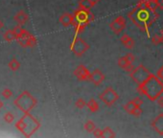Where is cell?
<instances>
[{
    "instance_id": "obj_1",
    "label": "cell",
    "mask_w": 163,
    "mask_h": 138,
    "mask_svg": "<svg viewBox=\"0 0 163 138\" xmlns=\"http://www.w3.org/2000/svg\"><path fill=\"white\" fill-rule=\"evenodd\" d=\"M128 18L139 30L147 33L148 37L151 38L149 29L158 19L159 14L156 13V11H152L148 8L140 9L135 7L128 13Z\"/></svg>"
},
{
    "instance_id": "obj_2",
    "label": "cell",
    "mask_w": 163,
    "mask_h": 138,
    "mask_svg": "<svg viewBox=\"0 0 163 138\" xmlns=\"http://www.w3.org/2000/svg\"><path fill=\"white\" fill-rule=\"evenodd\" d=\"M136 91L150 101H156V99L163 93V82L158 79L157 76L151 73L142 84L137 85Z\"/></svg>"
},
{
    "instance_id": "obj_3",
    "label": "cell",
    "mask_w": 163,
    "mask_h": 138,
    "mask_svg": "<svg viewBox=\"0 0 163 138\" xmlns=\"http://www.w3.org/2000/svg\"><path fill=\"white\" fill-rule=\"evenodd\" d=\"M16 127L25 136L29 137L38 130L40 124L30 113H25V115L16 124Z\"/></svg>"
},
{
    "instance_id": "obj_4",
    "label": "cell",
    "mask_w": 163,
    "mask_h": 138,
    "mask_svg": "<svg viewBox=\"0 0 163 138\" xmlns=\"http://www.w3.org/2000/svg\"><path fill=\"white\" fill-rule=\"evenodd\" d=\"M20 110H22L24 113H29L30 110H32L37 105V100L27 91H24L21 93L13 102Z\"/></svg>"
},
{
    "instance_id": "obj_5",
    "label": "cell",
    "mask_w": 163,
    "mask_h": 138,
    "mask_svg": "<svg viewBox=\"0 0 163 138\" xmlns=\"http://www.w3.org/2000/svg\"><path fill=\"white\" fill-rule=\"evenodd\" d=\"M90 48V46L88 43H86L83 38H81L79 36L74 37L71 44H70V50L74 53L77 57H82L86 51H88Z\"/></svg>"
},
{
    "instance_id": "obj_6",
    "label": "cell",
    "mask_w": 163,
    "mask_h": 138,
    "mask_svg": "<svg viewBox=\"0 0 163 138\" xmlns=\"http://www.w3.org/2000/svg\"><path fill=\"white\" fill-rule=\"evenodd\" d=\"M74 18H75V22L80 23L83 25L87 26L89 23L94 21V14L91 13L90 10H84L82 8H79L74 12Z\"/></svg>"
},
{
    "instance_id": "obj_7",
    "label": "cell",
    "mask_w": 163,
    "mask_h": 138,
    "mask_svg": "<svg viewBox=\"0 0 163 138\" xmlns=\"http://www.w3.org/2000/svg\"><path fill=\"white\" fill-rule=\"evenodd\" d=\"M99 99L106 105L111 106L118 101V99H119V95H118V93L111 86H108L99 95Z\"/></svg>"
},
{
    "instance_id": "obj_8",
    "label": "cell",
    "mask_w": 163,
    "mask_h": 138,
    "mask_svg": "<svg viewBox=\"0 0 163 138\" xmlns=\"http://www.w3.org/2000/svg\"><path fill=\"white\" fill-rule=\"evenodd\" d=\"M150 75H151V72L143 64H139L137 67H135L130 73V78L133 80V82L137 84V85L142 84Z\"/></svg>"
},
{
    "instance_id": "obj_9",
    "label": "cell",
    "mask_w": 163,
    "mask_h": 138,
    "mask_svg": "<svg viewBox=\"0 0 163 138\" xmlns=\"http://www.w3.org/2000/svg\"><path fill=\"white\" fill-rule=\"evenodd\" d=\"M110 28L111 29V31L114 34H116V35L120 34L126 28V19L124 18V17H122V15H119V17L114 18L110 23Z\"/></svg>"
},
{
    "instance_id": "obj_10",
    "label": "cell",
    "mask_w": 163,
    "mask_h": 138,
    "mask_svg": "<svg viewBox=\"0 0 163 138\" xmlns=\"http://www.w3.org/2000/svg\"><path fill=\"white\" fill-rule=\"evenodd\" d=\"M73 74L77 78L78 81L84 82V81H89L90 80L91 73L89 72V70H88L84 64L79 65L75 70H74Z\"/></svg>"
},
{
    "instance_id": "obj_11",
    "label": "cell",
    "mask_w": 163,
    "mask_h": 138,
    "mask_svg": "<svg viewBox=\"0 0 163 138\" xmlns=\"http://www.w3.org/2000/svg\"><path fill=\"white\" fill-rule=\"evenodd\" d=\"M152 128L159 134L163 135V113L158 114L152 121Z\"/></svg>"
},
{
    "instance_id": "obj_12",
    "label": "cell",
    "mask_w": 163,
    "mask_h": 138,
    "mask_svg": "<svg viewBox=\"0 0 163 138\" xmlns=\"http://www.w3.org/2000/svg\"><path fill=\"white\" fill-rule=\"evenodd\" d=\"M59 21H60V23L64 27H69L70 25H72L74 23V21H75V18H74L73 13H64L60 17V18H59Z\"/></svg>"
},
{
    "instance_id": "obj_13",
    "label": "cell",
    "mask_w": 163,
    "mask_h": 138,
    "mask_svg": "<svg viewBox=\"0 0 163 138\" xmlns=\"http://www.w3.org/2000/svg\"><path fill=\"white\" fill-rule=\"evenodd\" d=\"M105 75H104L99 69L94 70L90 75V82L93 83L95 85H100L104 81H105Z\"/></svg>"
},
{
    "instance_id": "obj_14",
    "label": "cell",
    "mask_w": 163,
    "mask_h": 138,
    "mask_svg": "<svg viewBox=\"0 0 163 138\" xmlns=\"http://www.w3.org/2000/svg\"><path fill=\"white\" fill-rule=\"evenodd\" d=\"M32 34H30L28 32L27 30L23 29V32L22 34L17 38L18 44L21 46V47H29V39H30V37H31Z\"/></svg>"
},
{
    "instance_id": "obj_15",
    "label": "cell",
    "mask_w": 163,
    "mask_h": 138,
    "mask_svg": "<svg viewBox=\"0 0 163 138\" xmlns=\"http://www.w3.org/2000/svg\"><path fill=\"white\" fill-rule=\"evenodd\" d=\"M13 19L18 22V24H19V25H24V24L29 20V15H28L23 10H21V11H19L16 15H14Z\"/></svg>"
},
{
    "instance_id": "obj_16",
    "label": "cell",
    "mask_w": 163,
    "mask_h": 138,
    "mask_svg": "<svg viewBox=\"0 0 163 138\" xmlns=\"http://www.w3.org/2000/svg\"><path fill=\"white\" fill-rule=\"evenodd\" d=\"M86 106H87V109L89 110V111L92 112V113L97 112L99 110V109H100L99 104H98V102L95 99H90L89 101L87 102Z\"/></svg>"
},
{
    "instance_id": "obj_17",
    "label": "cell",
    "mask_w": 163,
    "mask_h": 138,
    "mask_svg": "<svg viewBox=\"0 0 163 138\" xmlns=\"http://www.w3.org/2000/svg\"><path fill=\"white\" fill-rule=\"evenodd\" d=\"M84 129L85 130V131L87 132H93L94 130L96 129V126H95V123L92 121V120H87L85 123H84Z\"/></svg>"
},
{
    "instance_id": "obj_18",
    "label": "cell",
    "mask_w": 163,
    "mask_h": 138,
    "mask_svg": "<svg viewBox=\"0 0 163 138\" xmlns=\"http://www.w3.org/2000/svg\"><path fill=\"white\" fill-rule=\"evenodd\" d=\"M78 7L82 8V9H84V10H91L94 6L92 5L90 0H80Z\"/></svg>"
},
{
    "instance_id": "obj_19",
    "label": "cell",
    "mask_w": 163,
    "mask_h": 138,
    "mask_svg": "<svg viewBox=\"0 0 163 138\" xmlns=\"http://www.w3.org/2000/svg\"><path fill=\"white\" fill-rule=\"evenodd\" d=\"M3 38L7 42H11L14 39H17V37H16V35H14L13 31H11V30L6 31V32L3 34Z\"/></svg>"
},
{
    "instance_id": "obj_20",
    "label": "cell",
    "mask_w": 163,
    "mask_h": 138,
    "mask_svg": "<svg viewBox=\"0 0 163 138\" xmlns=\"http://www.w3.org/2000/svg\"><path fill=\"white\" fill-rule=\"evenodd\" d=\"M8 66H9V68H10L12 71H17V70L20 67V63H19V61H18L17 59H13L10 61V63H9Z\"/></svg>"
},
{
    "instance_id": "obj_21",
    "label": "cell",
    "mask_w": 163,
    "mask_h": 138,
    "mask_svg": "<svg viewBox=\"0 0 163 138\" xmlns=\"http://www.w3.org/2000/svg\"><path fill=\"white\" fill-rule=\"evenodd\" d=\"M72 26L74 27V30H75V35L76 36H79L80 34L83 33V31L85 29V25H83V24H80V23H76L74 21V23L72 24Z\"/></svg>"
},
{
    "instance_id": "obj_22",
    "label": "cell",
    "mask_w": 163,
    "mask_h": 138,
    "mask_svg": "<svg viewBox=\"0 0 163 138\" xmlns=\"http://www.w3.org/2000/svg\"><path fill=\"white\" fill-rule=\"evenodd\" d=\"M136 107V105H135V103H133V101L131 100V101H130L129 103H127L125 105H124V110L128 112V113H130V114H131V112L135 110V109Z\"/></svg>"
},
{
    "instance_id": "obj_23",
    "label": "cell",
    "mask_w": 163,
    "mask_h": 138,
    "mask_svg": "<svg viewBox=\"0 0 163 138\" xmlns=\"http://www.w3.org/2000/svg\"><path fill=\"white\" fill-rule=\"evenodd\" d=\"M103 130H104V135H103V137H109V138H110V137H115V136H116L115 132H114L110 127H106Z\"/></svg>"
},
{
    "instance_id": "obj_24",
    "label": "cell",
    "mask_w": 163,
    "mask_h": 138,
    "mask_svg": "<svg viewBox=\"0 0 163 138\" xmlns=\"http://www.w3.org/2000/svg\"><path fill=\"white\" fill-rule=\"evenodd\" d=\"M147 8L150 9V10H152V11H156V9L158 8L157 2L155 1V0H148Z\"/></svg>"
},
{
    "instance_id": "obj_25",
    "label": "cell",
    "mask_w": 163,
    "mask_h": 138,
    "mask_svg": "<svg viewBox=\"0 0 163 138\" xmlns=\"http://www.w3.org/2000/svg\"><path fill=\"white\" fill-rule=\"evenodd\" d=\"M117 64H118V65H119L121 68L124 69L130 63L128 61V59H126V57H121V58H119V59H118Z\"/></svg>"
},
{
    "instance_id": "obj_26",
    "label": "cell",
    "mask_w": 163,
    "mask_h": 138,
    "mask_svg": "<svg viewBox=\"0 0 163 138\" xmlns=\"http://www.w3.org/2000/svg\"><path fill=\"white\" fill-rule=\"evenodd\" d=\"M151 40H152V43L153 44H155V45H158V44H160V43H162V38H161V36H160V34L159 35H154L152 38H151Z\"/></svg>"
},
{
    "instance_id": "obj_27",
    "label": "cell",
    "mask_w": 163,
    "mask_h": 138,
    "mask_svg": "<svg viewBox=\"0 0 163 138\" xmlns=\"http://www.w3.org/2000/svg\"><path fill=\"white\" fill-rule=\"evenodd\" d=\"M86 104H87V103H85V101H84V99H82V98H79V99L75 102L76 107H78V109H80V110H83L84 106H86Z\"/></svg>"
},
{
    "instance_id": "obj_28",
    "label": "cell",
    "mask_w": 163,
    "mask_h": 138,
    "mask_svg": "<svg viewBox=\"0 0 163 138\" xmlns=\"http://www.w3.org/2000/svg\"><path fill=\"white\" fill-rule=\"evenodd\" d=\"M13 33H14V35H16V37H17V38L22 34V32H23V28L21 27V25H18V26H16V27H14L13 28Z\"/></svg>"
},
{
    "instance_id": "obj_29",
    "label": "cell",
    "mask_w": 163,
    "mask_h": 138,
    "mask_svg": "<svg viewBox=\"0 0 163 138\" xmlns=\"http://www.w3.org/2000/svg\"><path fill=\"white\" fill-rule=\"evenodd\" d=\"M13 119H14V117H13V113H11V112H6V113L4 114V120H5V122L8 123V124H11V123H13Z\"/></svg>"
},
{
    "instance_id": "obj_30",
    "label": "cell",
    "mask_w": 163,
    "mask_h": 138,
    "mask_svg": "<svg viewBox=\"0 0 163 138\" xmlns=\"http://www.w3.org/2000/svg\"><path fill=\"white\" fill-rule=\"evenodd\" d=\"M2 96L5 98V99H10L12 96H13V91L9 88H5L3 91H2Z\"/></svg>"
},
{
    "instance_id": "obj_31",
    "label": "cell",
    "mask_w": 163,
    "mask_h": 138,
    "mask_svg": "<svg viewBox=\"0 0 163 138\" xmlns=\"http://www.w3.org/2000/svg\"><path fill=\"white\" fill-rule=\"evenodd\" d=\"M142 112H143V110H142L141 107L140 106H136L135 109V110L131 112V115H133L135 117H139V116H141Z\"/></svg>"
},
{
    "instance_id": "obj_32",
    "label": "cell",
    "mask_w": 163,
    "mask_h": 138,
    "mask_svg": "<svg viewBox=\"0 0 163 138\" xmlns=\"http://www.w3.org/2000/svg\"><path fill=\"white\" fill-rule=\"evenodd\" d=\"M38 43V40H37V38L33 35H31L30 37V39H29V47H35Z\"/></svg>"
},
{
    "instance_id": "obj_33",
    "label": "cell",
    "mask_w": 163,
    "mask_h": 138,
    "mask_svg": "<svg viewBox=\"0 0 163 138\" xmlns=\"http://www.w3.org/2000/svg\"><path fill=\"white\" fill-rule=\"evenodd\" d=\"M147 4H148V0H138L136 7H138L140 9H145V8H147Z\"/></svg>"
},
{
    "instance_id": "obj_34",
    "label": "cell",
    "mask_w": 163,
    "mask_h": 138,
    "mask_svg": "<svg viewBox=\"0 0 163 138\" xmlns=\"http://www.w3.org/2000/svg\"><path fill=\"white\" fill-rule=\"evenodd\" d=\"M135 39H133V38H130V39L125 44V46H126L127 49H132L133 47H135Z\"/></svg>"
},
{
    "instance_id": "obj_35",
    "label": "cell",
    "mask_w": 163,
    "mask_h": 138,
    "mask_svg": "<svg viewBox=\"0 0 163 138\" xmlns=\"http://www.w3.org/2000/svg\"><path fill=\"white\" fill-rule=\"evenodd\" d=\"M125 57H126V59H128V61H129L130 64H132L133 61L135 60V56L133 55L132 53H128Z\"/></svg>"
},
{
    "instance_id": "obj_36",
    "label": "cell",
    "mask_w": 163,
    "mask_h": 138,
    "mask_svg": "<svg viewBox=\"0 0 163 138\" xmlns=\"http://www.w3.org/2000/svg\"><path fill=\"white\" fill-rule=\"evenodd\" d=\"M93 134H94L95 137H98V138L103 137V135H104V130H101V129H97V128H96V129L94 130V131H93Z\"/></svg>"
},
{
    "instance_id": "obj_37",
    "label": "cell",
    "mask_w": 163,
    "mask_h": 138,
    "mask_svg": "<svg viewBox=\"0 0 163 138\" xmlns=\"http://www.w3.org/2000/svg\"><path fill=\"white\" fill-rule=\"evenodd\" d=\"M130 38H130V37L129 35H127V34H124V35H123V36L121 37L120 40H121L122 44H124V45H125V44H126V43H127V42H128V41H129V40L130 39Z\"/></svg>"
},
{
    "instance_id": "obj_38",
    "label": "cell",
    "mask_w": 163,
    "mask_h": 138,
    "mask_svg": "<svg viewBox=\"0 0 163 138\" xmlns=\"http://www.w3.org/2000/svg\"><path fill=\"white\" fill-rule=\"evenodd\" d=\"M132 101H133V103H135V105L136 106H141V105H143V100H142V99H140L139 97L135 98V99H133Z\"/></svg>"
},
{
    "instance_id": "obj_39",
    "label": "cell",
    "mask_w": 163,
    "mask_h": 138,
    "mask_svg": "<svg viewBox=\"0 0 163 138\" xmlns=\"http://www.w3.org/2000/svg\"><path fill=\"white\" fill-rule=\"evenodd\" d=\"M156 76L158 77V79H159L160 81L163 82V66H161V67L157 70V72H156Z\"/></svg>"
},
{
    "instance_id": "obj_40",
    "label": "cell",
    "mask_w": 163,
    "mask_h": 138,
    "mask_svg": "<svg viewBox=\"0 0 163 138\" xmlns=\"http://www.w3.org/2000/svg\"><path fill=\"white\" fill-rule=\"evenodd\" d=\"M133 69H135V67H133L132 64H129L124 68V70H125L126 72H129V73H130Z\"/></svg>"
},
{
    "instance_id": "obj_41",
    "label": "cell",
    "mask_w": 163,
    "mask_h": 138,
    "mask_svg": "<svg viewBox=\"0 0 163 138\" xmlns=\"http://www.w3.org/2000/svg\"><path fill=\"white\" fill-rule=\"evenodd\" d=\"M156 103H157V105H158L160 107H163V96H162V95L159 96V97L156 99Z\"/></svg>"
},
{
    "instance_id": "obj_42",
    "label": "cell",
    "mask_w": 163,
    "mask_h": 138,
    "mask_svg": "<svg viewBox=\"0 0 163 138\" xmlns=\"http://www.w3.org/2000/svg\"><path fill=\"white\" fill-rule=\"evenodd\" d=\"M156 2H157L158 8H160V9L163 10V0H156Z\"/></svg>"
},
{
    "instance_id": "obj_43",
    "label": "cell",
    "mask_w": 163,
    "mask_h": 138,
    "mask_svg": "<svg viewBox=\"0 0 163 138\" xmlns=\"http://www.w3.org/2000/svg\"><path fill=\"white\" fill-rule=\"evenodd\" d=\"M90 1H91V3H92V5H93V6H96V5L99 3L100 0H90Z\"/></svg>"
},
{
    "instance_id": "obj_44",
    "label": "cell",
    "mask_w": 163,
    "mask_h": 138,
    "mask_svg": "<svg viewBox=\"0 0 163 138\" xmlns=\"http://www.w3.org/2000/svg\"><path fill=\"white\" fill-rule=\"evenodd\" d=\"M160 36H161V38H162V43H163V28L160 30Z\"/></svg>"
},
{
    "instance_id": "obj_45",
    "label": "cell",
    "mask_w": 163,
    "mask_h": 138,
    "mask_svg": "<svg viewBox=\"0 0 163 138\" xmlns=\"http://www.w3.org/2000/svg\"><path fill=\"white\" fill-rule=\"evenodd\" d=\"M3 105H4L3 102H2L1 100H0V110H1V109H2V107H3Z\"/></svg>"
},
{
    "instance_id": "obj_46",
    "label": "cell",
    "mask_w": 163,
    "mask_h": 138,
    "mask_svg": "<svg viewBox=\"0 0 163 138\" xmlns=\"http://www.w3.org/2000/svg\"><path fill=\"white\" fill-rule=\"evenodd\" d=\"M3 27V23H2V21L1 20H0V29H1Z\"/></svg>"
},
{
    "instance_id": "obj_47",
    "label": "cell",
    "mask_w": 163,
    "mask_h": 138,
    "mask_svg": "<svg viewBox=\"0 0 163 138\" xmlns=\"http://www.w3.org/2000/svg\"><path fill=\"white\" fill-rule=\"evenodd\" d=\"M155 1H156V0H155Z\"/></svg>"
}]
</instances>
